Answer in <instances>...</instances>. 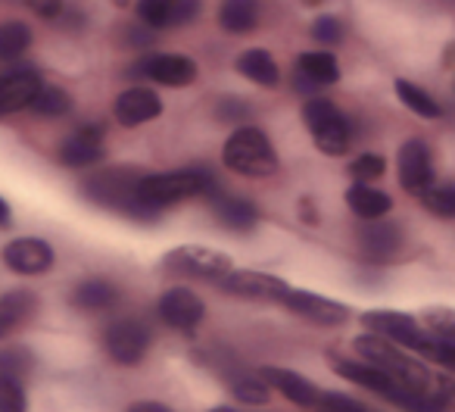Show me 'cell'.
<instances>
[{
    "label": "cell",
    "mask_w": 455,
    "mask_h": 412,
    "mask_svg": "<svg viewBox=\"0 0 455 412\" xmlns=\"http://www.w3.org/2000/svg\"><path fill=\"white\" fill-rule=\"evenodd\" d=\"M221 291L228 297H237V300H256V303H278L287 297L291 285L278 275H268V272H250V269H231L228 279L221 281Z\"/></svg>",
    "instance_id": "15"
},
{
    "label": "cell",
    "mask_w": 455,
    "mask_h": 412,
    "mask_svg": "<svg viewBox=\"0 0 455 412\" xmlns=\"http://www.w3.org/2000/svg\"><path fill=\"white\" fill-rule=\"evenodd\" d=\"M100 343L107 350V356L116 362V366L134 368L147 359L153 347V331L147 328L140 319L134 316H119L103 328Z\"/></svg>",
    "instance_id": "7"
},
{
    "label": "cell",
    "mask_w": 455,
    "mask_h": 412,
    "mask_svg": "<svg viewBox=\"0 0 455 412\" xmlns=\"http://www.w3.org/2000/svg\"><path fill=\"white\" fill-rule=\"evenodd\" d=\"M396 175L403 184L405 194L421 197L427 188L436 184V172H434V153L424 144L421 138H409L396 153Z\"/></svg>",
    "instance_id": "13"
},
{
    "label": "cell",
    "mask_w": 455,
    "mask_h": 412,
    "mask_svg": "<svg viewBox=\"0 0 455 412\" xmlns=\"http://www.w3.org/2000/svg\"><path fill=\"white\" fill-rule=\"evenodd\" d=\"M0 412H28V391L22 378L0 375Z\"/></svg>",
    "instance_id": "34"
},
{
    "label": "cell",
    "mask_w": 455,
    "mask_h": 412,
    "mask_svg": "<svg viewBox=\"0 0 455 412\" xmlns=\"http://www.w3.org/2000/svg\"><path fill=\"white\" fill-rule=\"evenodd\" d=\"M303 122L312 134V144L324 157H347L353 147V119L328 97H309L303 103Z\"/></svg>",
    "instance_id": "4"
},
{
    "label": "cell",
    "mask_w": 455,
    "mask_h": 412,
    "mask_svg": "<svg viewBox=\"0 0 455 412\" xmlns=\"http://www.w3.org/2000/svg\"><path fill=\"white\" fill-rule=\"evenodd\" d=\"M299 219H303L306 225L322 222V216H318V210H315V203H312L309 197H303V200H299Z\"/></svg>",
    "instance_id": "44"
},
{
    "label": "cell",
    "mask_w": 455,
    "mask_h": 412,
    "mask_svg": "<svg viewBox=\"0 0 455 412\" xmlns=\"http://www.w3.org/2000/svg\"><path fill=\"white\" fill-rule=\"evenodd\" d=\"M262 22L259 0H221L219 28L228 35H253Z\"/></svg>",
    "instance_id": "27"
},
{
    "label": "cell",
    "mask_w": 455,
    "mask_h": 412,
    "mask_svg": "<svg viewBox=\"0 0 455 412\" xmlns=\"http://www.w3.org/2000/svg\"><path fill=\"white\" fill-rule=\"evenodd\" d=\"M0 263L13 275L38 279V275H47L57 266V250H53L44 238H32V235L13 238V241H7L4 250H0Z\"/></svg>",
    "instance_id": "11"
},
{
    "label": "cell",
    "mask_w": 455,
    "mask_h": 412,
    "mask_svg": "<svg viewBox=\"0 0 455 412\" xmlns=\"http://www.w3.org/2000/svg\"><path fill=\"white\" fill-rule=\"evenodd\" d=\"M235 66L247 82L259 85V88H278L281 85V66L275 63V57L266 47H250V51H243Z\"/></svg>",
    "instance_id": "28"
},
{
    "label": "cell",
    "mask_w": 455,
    "mask_h": 412,
    "mask_svg": "<svg viewBox=\"0 0 455 412\" xmlns=\"http://www.w3.org/2000/svg\"><path fill=\"white\" fill-rule=\"evenodd\" d=\"M134 13L144 26L156 28H181L200 16V0H138Z\"/></svg>",
    "instance_id": "21"
},
{
    "label": "cell",
    "mask_w": 455,
    "mask_h": 412,
    "mask_svg": "<svg viewBox=\"0 0 455 412\" xmlns=\"http://www.w3.org/2000/svg\"><path fill=\"white\" fill-rule=\"evenodd\" d=\"M128 76L163 85V88H188L196 82L200 69L184 53H144L138 63L128 66Z\"/></svg>",
    "instance_id": "9"
},
{
    "label": "cell",
    "mask_w": 455,
    "mask_h": 412,
    "mask_svg": "<svg viewBox=\"0 0 455 412\" xmlns=\"http://www.w3.org/2000/svg\"><path fill=\"white\" fill-rule=\"evenodd\" d=\"M125 412H175L172 406L159 403V400H138V403H132Z\"/></svg>",
    "instance_id": "43"
},
{
    "label": "cell",
    "mask_w": 455,
    "mask_h": 412,
    "mask_svg": "<svg viewBox=\"0 0 455 412\" xmlns=\"http://www.w3.org/2000/svg\"><path fill=\"white\" fill-rule=\"evenodd\" d=\"M259 372H262V378L272 384V391L281 393L287 403L299 406V409H315L318 397H322V387L312 378L293 372V368H281V366H262Z\"/></svg>",
    "instance_id": "23"
},
{
    "label": "cell",
    "mask_w": 455,
    "mask_h": 412,
    "mask_svg": "<svg viewBox=\"0 0 455 412\" xmlns=\"http://www.w3.org/2000/svg\"><path fill=\"white\" fill-rule=\"evenodd\" d=\"M28 109H32L35 116H41V119H63V116L72 113V97H69V91H63L60 85L44 82Z\"/></svg>",
    "instance_id": "31"
},
{
    "label": "cell",
    "mask_w": 455,
    "mask_h": 412,
    "mask_svg": "<svg viewBox=\"0 0 455 412\" xmlns=\"http://www.w3.org/2000/svg\"><path fill=\"white\" fill-rule=\"evenodd\" d=\"M424 210L436 219H455V182L449 184H434L421 194Z\"/></svg>",
    "instance_id": "32"
},
{
    "label": "cell",
    "mask_w": 455,
    "mask_h": 412,
    "mask_svg": "<svg viewBox=\"0 0 455 412\" xmlns=\"http://www.w3.org/2000/svg\"><path fill=\"white\" fill-rule=\"evenodd\" d=\"M140 175H144V169H138V166L97 169L82 182V194L94 206H100V210L119 213V216H128L134 222H150V216H147V210L140 206V197H138Z\"/></svg>",
    "instance_id": "2"
},
{
    "label": "cell",
    "mask_w": 455,
    "mask_h": 412,
    "mask_svg": "<svg viewBox=\"0 0 455 412\" xmlns=\"http://www.w3.org/2000/svg\"><path fill=\"white\" fill-rule=\"evenodd\" d=\"M156 312L172 331L194 335V331L203 325V319H206V303H203V297L196 291L175 285L156 300Z\"/></svg>",
    "instance_id": "14"
},
{
    "label": "cell",
    "mask_w": 455,
    "mask_h": 412,
    "mask_svg": "<svg viewBox=\"0 0 455 412\" xmlns=\"http://www.w3.org/2000/svg\"><path fill=\"white\" fill-rule=\"evenodd\" d=\"M309 35L322 47H337V44H343V41H347V26H343V20H337V16L324 13V16H318V20L312 22Z\"/></svg>",
    "instance_id": "36"
},
{
    "label": "cell",
    "mask_w": 455,
    "mask_h": 412,
    "mask_svg": "<svg viewBox=\"0 0 455 412\" xmlns=\"http://www.w3.org/2000/svg\"><path fill=\"white\" fill-rule=\"evenodd\" d=\"M231 256L200 244H184L163 256V272L169 279L184 281H206V285H221L231 272Z\"/></svg>",
    "instance_id": "5"
},
{
    "label": "cell",
    "mask_w": 455,
    "mask_h": 412,
    "mask_svg": "<svg viewBox=\"0 0 455 412\" xmlns=\"http://www.w3.org/2000/svg\"><path fill=\"white\" fill-rule=\"evenodd\" d=\"M13 225V210H10V203L0 197V229H10Z\"/></svg>",
    "instance_id": "46"
},
{
    "label": "cell",
    "mask_w": 455,
    "mask_h": 412,
    "mask_svg": "<svg viewBox=\"0 0 455 412\" xmlns=\"http://www.w3.org/2000/svg\"><path fill=\"white\" fill-rule=\"evenodd\" d=\"M35 353L28 347H0V375H13L26 381L35 372Z\"/></svg>",
    "instance_id": "33"
},
{
    "label": "cell",
    "mask_w": 455,
    "mask_h": 412,
    "mask_svg": "<svg viewBox=\"0 0 455 412\" xmlns=\"http://www.w3.org/2000/svg\"><path fill=\"white\" fill-rule=\"evenodd\" d=\"M156 28H150V26H125V44L128 47H134V51H147V47L153 44V38H156Z\"/></svg>",
    "instance_id": "42"
},
{
    "label": "cell",
    "mask_w": 455,
    "mask_h": 412,
    "mask_svg": "<svg viewBox=\"0 0 455 412\" xmlns=\"http://www.w3.org/2000/svg\"><path fill=\"white\" fill-rule=\"evenodd\" d=\"M122 303V291L107 279H84L72 287L69 306L84 316H100V312H113Z\"/></svg>",
    "instance_id": "25"
},
{
    "label": "cell",
    "mask_w": 455,
    "mask_h": 412,
    "mask_svg": "<svg viewBox=\"0 0 455 412\" xmlns=\"http://www.w3.org/2000/svg\"><path fill=\"white\" fill-rule=\"evenodd\" d=\"M32 47V28L26 22H0V63H16Z\"/></svg>",
    "instance_id": "30"
},
{
    "label": "cell",
    "mask_w": 455,
    "mask_h": 412,
    "mask_svg": "<svg viewBox=\"0 0 455 412\" xmlns=\"http://www.w3.org/2000/svg\"><path fill=\"white\" fill-rule=\"evenodd\" d=\"M281 306H284L291 316L303 319V322H309V325H318V328H340V325L349 322L347 303H337V300L303 291V287H291L287 297L281 300Z\"/></svg>",
    "instance_id": "12"
},
{
    "label": "cell",
    "mask_w": 455,
    "mask_h": 412,
    "mask_svg": "<svg viewBox=\"0 0 455 412\" xmlns=\"http://www.w3.org/2000/svg\"><path fill=\"white\" fill-rule=\"evenodd\" d=\"M215 194H221V182L206 163L184 166V169L172 172H144L138 184L140 206L147 210V216L159 219L165 210L178 206L184 200H212Z\"/></svg>",
    "instance_id": "1"
},
{
    "label": "cell",
    "mask_w": 455,
    "mask_h": 412,
    "mask_svg": "<svg viewBox=\"0 0 455 412\" xmlns=\"http://www.w3.org/2000/svg\"><path fill=\"white\" fill-rule=\"evenodd\" d=\"M318 4H324V0H306V7H318Z\"/></svg>",
    "instance_id": "48"
},
{
    "label": "cell",
    "mask_w": 455,
    "mask_h": 412,
    "mask_svg": "<svg viewBox=\"0 0 455 412\" xmlns=\"http://www.w3.org/2000/svg\"><path fill=\"white\" fill-rule=\"evenodd\" d=\"M421 359L434 362V366L446 368V372H455V341L436 337L434 331H430V341H427V347L421 350Z\"/></svg>",
    "instance_id": "37"
},
{
    "label": "cell",
    "mask_w": 455,
    "mask_h": 412,
    "mask_svg": "<svg viewBox=\"0 0 455 412\" xmlns=\"http://www.w3.org/2000/svg\"><path fill=\"white\" fill-rule=\"evenodd\" d=\"M28 10L44 22H60V16L66 13V4L63 0H28Z\"/></svg>",
    "instance_id": "41"
},
{
    "label": "cell",
    "mask_w": 455,
    "mask_h": 412,
    "mask_svg": "<svg viewBox=\"0 0 455 412\" xmlns=\"http://www.w3.org/2000/svg\"><path fill=\"white\" fill-rule=\"evenodd\" d=\"M41 85L44 78L35 66H10L7 72H0V119L32 107Z\"/></svg>",
    "instance_id": "18"
},
{
    "label": "cell",
    "mask_w": 455,
    "mask_h": 412,
    "mask_svg": "<svg viewBox=\"0 0 455 412\" xmlns=\"http://www.w3.org/2000/svg\"><path fill=\"white\" fill-rule=\"evenodd\" d=\"M355 244H359V256L371 266H387L393 263L405 247V235L396 222H387V219H374V222H365L355 235Z\"/></svg>",
    "instance_id": "16"
},
{
    "label": "cell",
    "mask_w": 455,
    "mask_h": 412,
    "mask_svg": "<svg viewBox=\"0 0 455 412\" xmlns=\"http://www.w3.org/2000/svg\"><path fill=\"white\" fill-rule=\"evenodd\" d=\"M209 206H212L215 222L225 231H231V235H250V231H256V225H259V219H262L259 206H256L253 200L237 197V194H225V190L215 194L212 200H209Z\"/></svg>",
    "instance_id": "22"
},
{
    "label": "cell",
    "mask_w": 455,
    "mask_h": 412,
    "mask_svg": "<svg viewBox=\"0 0 455 412\" xmlns=\"http://www.w3.org/2000/svg\"><path fill=\"white\" fill-rule=\"evenodd\" d=\"M209 412H241V409H235V406H215V409H209Z\"/></svg>",
    "instance_id": "47"
},
{
    "label": "cell",
    "mask_w": 455,
    "mask_h": 412,
    "mask_svg": "<svg viewBox=\"0 0 455 412\" xmlns=\"http://www.w3.org/2000/svg\"><path fill=\"white\" fill-rule=\"evenodd\" d=\"M340 82V63L337 57L322 47V51H306L297 57V66H293V91L299 94H315L322 88H331V85Z\"/></svg>",
    "instance_id": "17"
},
{
    "label": "cell",
    "mask_w": 455,
    "mask_h": 412,
    "mask_svg": "<svg viewBox=\"0 0 455 412\" xmlns=\"http://www.w3.org/2000/svg\"><path fill=\"white\" fill-rule=\"evenodd\" d=\"M38 312H41V297L32 287H13V291L0 294V341H7L10 335L32 325Z\"/></svg>",
    "instance_id": "24"
},
{
    "label": "cell",
    "mask_w": 455,
    "mask_h": 412,
    "mask_svg": "<svg viewBox=\"0 0 455 412\" xmlns=\"http://www.w3.org/2000/svg\"><path fill=\"white\" fill-rule=\"evenodd\" d=\"M221 163L225 169H231L235 175L243 178H268L278 172L281 159L275 150L272 138L262 132L259 125H237L228 134L225 147H221Z\"/></svg>",
    "instance_id": "3"
},
{
    "label": "cell",
    "mask_w": 455,
    "mask_h": 412,
    "mask_svg": "<svg viewBox=\"0 0 455 412\" xmlns=\"http://www.w3.org/2000/svg\"><path fill=\"white\" fill-rule=\"evenodd\" d=\"M250 116H253V107H250L243 97H221L215 103V119L219 122H228V125H247Z\"/></svg>",
    "instance_id": "38"
},
{
    "label": "cell",
    "mask_w": 455,
    "mask_h": 412,
    "mask_svg": "<svg viewBox=\"0 0 455 412\" xmlns=\"http://www.w3.org/2000/svg\"><path fill=\"white\" fill-rule=\"evenodd\" d=\"M393 88H396L399 103H403L409 113L421 116V119H440V116H443L440 101H436L430 91H424L421 85L409 82V78H396V85H393Z\"/></svg>",
    "instance_id": "29"
},
{
    "label": "cell",
    "mask_w": 455,
    "mask_h": 412,
    "mask_svg": "<svg viewBox=\"0 0 455 412\" xmlns=\"http://www.w3.org/2000/svg\"><path fill=\"white\" fill-rule=\"evenodd\" d=\"M347 206L355 219L374 222V219H387V213L393 210V197L368 182H353L347 188Z\"/></svg>",
    "instance_id": "26"
},
{
    "label": "cell",
    "mask_w": 455,
    "mask_h": 412,
    "mask_svg": "<svg viewBox=\"0 0 455 412\" xmlns=\"http://www.w3.org/2000/svg\"><path fill=\"white\" fill-rule=\"evenodd\" d=\"M384 175H387V159L380 157V153H359V157L349 163V178H353V182L374 184Z\"/></svg>",
    "instance_id": "35"
},
{
    "label": "cell",
    "mask_w": 455,
    "mask_h": 412,
    "mask_svg": "<svg viewBox=\"0 0 455 412\" xmlns=\"http://www.w3.org/2000/svg\"><path fill=\"white\" fill-rule=\"evenodd\" d=\"M362 325H365V331H374V335L387 337V341L399 343V347L411 350L418 356L430 341V331L424 328V322L399 310H368L362 312Z\"/></svg>",
    "instance_id": "8"
},
{
    "label": "cell",
    "mask_w": 455,
    "mask_h": 412,
    "mask_svg": "<svg viewBox=\"0 0 455 412\" xmlns=\"http://www.w3.org/2000/svg\"><path fill=\"white\" fill-rule=\"evenodd\" d=\"M196 359H200V366L215 368L219 378H225L228 391L235 393L237 403L268 406V400H272L275 391H272V384L262 378V372H250L241 359H235V356H228V353H219V350H212V353H200Z\"/></svg>",
    "instance_id": "6"
},
{
    "label": "cell",
    "mask_w": 455,
    "mask_h": 412,
    "mask_svg": "<svg viewBox=\"0 0 455 412\" xmlns=\"http://www.w3.org/2000/svg\"><path fill=\"white\" fill-rule=\"evenodd\" d=\"M331 368H334V375H340L343 381H349V384H359V387H365V391L378 393V397H384L387 403H390L393 393L399 391V384L384 372V368L371 366V362L362 359V356L349 359V356L331 353Z\"/></svg>",
    "instance_id": "19"
},
{
    "label": "cell",
    "mask_w": 455,
    "mask_h": 412,
    "mask_svg": "<svg viewBox=\"0 0 455 412\" xmlns=\"http://www.w3.org/2000/svg\"><path fill=\"white\" fill-rule=\"evenodd\" d=\"M159 113H163V97L147 85H132L113 103V116L122 128L147 125V122L159 119Z\"/></svg>",
    "instance_id": "20"
},
{
    "label": "cell",
    "mask_w": 455,
    "mask_h": 412,
    "mask_svg": "<svg viewBox=\"0 0 455 412\" xmlns=\"http://www.w3.org/2000/svg\"><path fill=\"white\" fill-rule=\"evenodd\" d=\"M103 138H107V128L100 122H82L76 132L60 141L57 163L66 166V169H94L107 157Z\"/></svg>",
    "instance_id": "10"
},
{
    "label": "cell",
    "mask_w": 455,
    "mask_h": 412,
    "mask_svg": "<svg viewBox=\"0 0 455 412\" xmlns=\"http://www.w3.org/2000/svg\"><path fill=\"white\" fill-rule=\"evenodd\" d=\"M312 412H371V409H368L365 403H359L355 397L331 391V393H322V397H318V403Z\"/></svg>",
    "instance_id": "39"
},
{
    "label": "cell",
    "mask_w": 455,
    "mask_h": 412,
    "mask_svg": "<svg viewBox=\"0 0 455 412\" xmlns=\"http://www.w3.org/2000/svg\"><path fill=\"white\" fill-rule=\"evenodd\" d=\"M421 322H424V328L434 331L436 337L455 341V310H427Z\"/></svg>",
    "instance_id": "40"
},
{
    "label": "cell",
    "mask_w": 455,
    "mask_h": 412,
    "mask_svg": "<svg viewBox=\"0 0 455 412\" xmlns=\"http://www.w3.org/2000/svg\"><path fill=\"white\" fill-rule=\"evenodd\" d=\"M60 22H63V26L69 28V32H72V28L78 32V28L84 26V13H82V10H69V7H66V13L60 16Z\"/></svg>",
    "instance_id": "45"
}]
</instances>
